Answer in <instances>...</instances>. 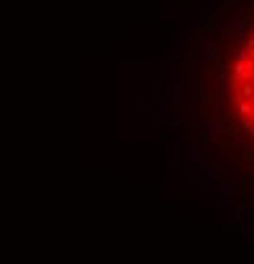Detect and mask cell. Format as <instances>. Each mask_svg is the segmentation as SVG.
Listing matches in <instances>:
<instances>
[{
  "label": "cell",
  "instance_id": "6da1fadb",
  "mask_svg": "<svg viewBox=\"0 0 254 264\" xmlns=\"http://www.w3.org/2000/svg\"><path fill=\"white\" fill-rule=\"evenodd\" d=\"M216 66V97H214V102H226L229 99V94L234 92V79H231V71H229V64L226 61H219V64H214Z\"/></svg>",
  "mask_w": 254,
  "mask_h": 264
},
{
  "label": "cell",
  "instance_id": "7a4b0ae2",
  "mask_svg": "<svg viewBox=\"0 0 254 264\" xmlns=\"http://www.w3.org/2000/svg\"><path fill=\"white\" fill-rule=\"evenodd\" d=\"M219 41H214L211 36H203L201 46H198V66H208V64H219Z\"/></svg>",
  "mask_w": 254,
  "mask_h": 264
},
{
  "label": "cell",
  "instance_id": "3957f363",
  "mask_svg": "<svg viewBox=\"0 0 254 264\" xmlns=\"http://www.w3.org/2000/svg\"><path fill=\"white\" fill-rule=\"evenodd\" d=\"M247 26H249V13H244L242 18H231L226 23V33L231 38H244L247 36Z\"/></svg>",
  "mask_w": 254,
  "mask_h": 264
},
{
  "label": "cell",
  "instance_id": "277c9868",
  "mask_svg": "<svg viewBox=\"0 0 254 264\" xmlns=\"http://www.w3.org/2000/svg\"><path fill=\"white\" fill-rule=\"evenodd\" d=\"M160 89H163V81H160V79H153V84H150V97H153L155 102H160V97H163Z\"/></svg>",
  "mask_w": 254,
  "mask_h": 264
},
{
  "label": "cell",
  "instance_id": "5b68a950",
  "mask_svg": "<svg viewBox=\"0 0 254 264\" xmlns=\"http://www.w3.org/2000/svg\"><path fill=\"white\" fill-rule=\"evenodd\" d=\"M247 58H249V56H247V51H244V49H239V51H234V64H244Z\"/></svg>",
  "mask_w": 254,
  "mask_h": 264
},
{
  "label": "cell",
  "instance_id": "8992f818",
  "mask_svg": "<svg viewBox=\"0 0 254 264\" xmlns=\"http://www.w3.org/2000/svg\"><path fill=\"white\" fill-rule=\"evenodd\" d=\"M221 112H224V105H221V102H211V114L219 117Z\"/></svg>",
  "mask_w": 254,
  "mask_h": 264
}]
</instances>
